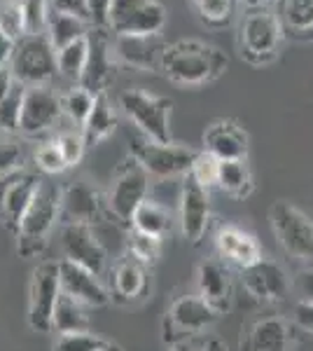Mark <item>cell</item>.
I'll return each instance as SVG.
<instances>
[{
    "mask_svg": "<svg viewBox=\"0 0 313 351\" xmlns=\"http://www.w3.org/2000/svg\"><path fill=\"white\" fill-rule=\"evenodd\" d=\"M197 8V14L203 24L208 26H222L231 19L236 0H192Z\"/></svg>",
    "mask_w": 313,
    "mask_h": 351,
    "instance_id": "obj_37",
    "label": "cell"
},
{
    "mask_svg": "<svg viewBox=\"0 0 313 351\" xmlns=\"http://www.w3.org/2000/svg\"><path fill=\"white\" fill-rule=\"evenodd\" d=\"M166 43L162 40V33L155 36H115L112 38V52L122 64L136 71H159L162 54Z\"/></svg>",
    "mask_w": 313,
    "mask_h": 351,
    "instance_id": "obj_21",
    "label": "cell"
},
{
    "mask_svg": "<svg viewBox=\"0 0 313 351\" xmlns=\"http://www.w3.org/2000/svg\"><path fill=\"white\" fill-rule=\"evenodd\" d=\"M281 26L283 33L309 36L313 33V0H281Z\"/></svg>",
    "mask_w": 313,
    "mask_h": 351,
    "instance_id": "obj_31",
    "label": "cell"
},
{
    "mask_svg": "<svg viewBox=\"0 0 313 351\" xmlns=\"http://www.w3.org/2000/svg\"><path fill=\"white\" fill-rule=\"evenodd\" d=\"M52 10L87 19V0H52Z\"/></svg>",
    "mask_w": 313,
    "mask_h": 351,
    "instance_id": "obj_46",
    "label": "cell"
},
{
    "mask_svg": "<svg viewBox=\"0 0 313 351\" xmlns=\"http://www.w3.org/2000/svg\"><path fill=\"white\" fill-rule=\"evenodd\" d=\"M210 225V197L195 178L185 176L180 188V232L190 243H201Z\"/></svg>",
    "mask_w": 313,
    "mask_h": 351,
    "instance_id": "obj_18",
    "label": "cell"
},
{
    "mask_svg": "<svg viewBox=\"0 0 313 351\" xmlns=\"http://www.w3.org/2000/svg\"><path fill=\"white\" fill-rule=\"evenodd\" d=\"M266 3H281V0H266Z\"/></svg>",
    "mask_w": 313,
    "mask_h": 351,
    "instance_id": "obj_54",
    "label": "cell"
},
{
    "mask_svg": "<svg viewBox=\"0 0 313 351\" xmlns=\"http://www.w3.org/2000/svg\"><path fill=\"white\" fill-rule=\"evenodd\" d=\"M168 351H199V347H195V344L187 339V342H180V344H171Z\"/></svg>",
    "mask_w": 313,
    "mask_h": 351,
    "instance_id": "obj_51",
    "label": "cell"
},
{
    "mask_svg": "<svg viewBox=\"0 0 313 351\" xmlns=\"http://www.w3.org/2000/svg\"><path fill=\"white\" fill-rule=\"evenodd\" d=\"M40 180L42 178L38 173L26 171V169L0 178V220L12 234H16V228L24 218L28 204L36 197Z\"/></svg>",
    "mask_w": 313,
    "mask_h": 351,
    "instance_id": "obj_14",
    "label": "cell"
},
{
    "mask_svg": "<svg viewBox=\"0 0 313 351\" xmlns=\"http://www.w3.org/2000/svg\"><path fill=\"white\" fill-rule=\"evenodd\" d=\"M199 351H229V347H227V342L218 335H210L201 342V347H199Z\"/></svg>",
    "mask_w": 313,
    "mask_h": 351,
    "instance_id": "obj_50",
    "label": "cell"
},
{
    "mask_svg": "<svg viewBox=\"0 0 313 351\" xmlns=\"http://www.w3.org/2000/svg\"><path fill=\"white\" fill-rule=\"evenodd\" d=\"M61 248H64L66 260L94 271L96 276L105 271L108 253L99 237L94 234V228H89V225H64L61 228Z\"/></svg>",
    "mask_w": 313,
    "mask_h": 351,
    "instance_id": "obj_16",
    "label": "cell"
},
{
    "mask_svg": "<svg viewBox=\"0 0 313 351\" xmlns=\"http://www.w3.org/2000/svg\"><path fill=\"white\" fill-rule=\"evenodd\" d=\"M197 288H199V298H201L218 316L227 314V311L231 309V304H234L231 274L220 258H208L199 263Z\"/></svg>",
    "mask_w": 313,
    "mask_h": 351,
    "instance_id": "obj_19",
    "label": "cell"
},
{
    "mask_svg": "<svg viewBox=\"0 0 313 351\" xmlns=\"http://www.w3.org/2000/svg\"><path fill=\"white\" fill-rule=\"evenodd\" d=\"M295 286H297V293L301 295L299 302H311L313 304V265H309L306 269L299 271Z\"/></svg>",
    "mask_w": 313,
    "mask_h": 351,
    "instance_id": "obj_45",
    "label": "cell"
},
{
    "mask_svg": "<svg viewBox=\"0 0 313 351\" xmlns=\"http://www.w3.org/2000/svg\"><path fill=\"white\" fill-rule=\"evenodd\" d=\"M59 286L66 295L75 298L84 307H105L110 302V293L99 276L66 258L59 260Z\"/></svg>",
    "mask_w": 313,
    "mask_h": 351,
    "instance_id": "obj_20",
    "label": "cell"
},
{
    "mask_svg": "<svg viewBox=\"0 0 313 351\" xmlns=\"http://www.w3.org/2000/svg\"><path fill=\"white\" fill-rule=\"evenodd\" d=\"M131 157L150 176L175 178V176L190 173L197 150L178 145L173 141L171 143H157V141L147 138L143 134H134V138H131Z\"/></svg>",
    "mask_w": 313,
    "mask_h": 351,
    "instance_id": "obj_7",
    "label": "cell"
},
{
    "mask_svg": "<svg viewBox=\"0 0 313 351\" xmlns=\"http://www.w3.org/2000/svg\"><path fill=\"white\" fill-rule=\"evenodd\" d=\"M54 143L59 145L61 155H64L66 167H75V164L82 160L84 148H87L82 134H75V132H61L59 136H56Z\"/></svg>",
    "mask_w": 313,
    "mask_h": 351,
    "instance_id": "obj_42",
    "label": "cell"
},
{
    "mask_svg": "<svg viewBox=\"0 0 313 351\" xmlns=\"http://www.w3.org/2000/svg\"><path fill=\"white\" fill-rule=\"evenodd\" d=\"M166 26V8L159 0H112L108 31L115 36H155Z\"/></svg>",
    "mask_w": 313,
    "mask_h": 351,
    "instance_id": "obj_9",
    "label": "cell"
},
{
    "mask_svg": "<svg viewBox=\"0 0 313 351\" xmlns=\"http://www.w3.org/2000/svg\"><path fill=\"white\" fill-rule=\"evenodd\" d=\"M14 84H16V80H14L12 71H10V68H3V71H0V101L12 92Z\"/></svg>",
    "mask_w": 313,
    "mask_h": 351,
    "instance_id": "obj_49",
    "label": "cell"
},
{
    "mask_svg": "<svg viewBox=\"0 0 313 351\" xmlns=\"http://www.w3.org/2000/svg\"><path fill=\"white\" fill-rule=\"evenodd\" d=\"M215 246L222 260L236 265L238 269L253 265L255 260L262 258V248L258 239L253 234H248L246 230L234 228V225H227V228L218 230L215 234Z\"/></svg>",
    "mask_w": 313,
    "mask_h": 351,
    "instance_id": "obj_25",
    "label": "cell"
},
{
    "mask_svg": "<svg viewBox=\"0 0 313 351\" xmlns=\"http://www.w3.org/2000/svg\"><path fill=\"white\" fill-rule=\"evenodd\" d=\"M87 19L75 14H66V12H49V21H47V38L52 43V47L59 52V49L68 47L71 43L82 40L87 38Z\"/></svg>",
    "mask_w": 313,
    "mask_h": 351,
    "instance_id": "obj_29",
    "label": "cell"
},
{
    "mask_svg": "<svg viewBox=\"0 0 313 351\" xmlns=\"http://www.w3.org/2000/svg\"><path fill=\"white\" fill-rule=\"evenodd\" d=\"M61 220V188L52 180H40L36 197L28 204L24 218L16 228V253L24 260L45 253L56 223Z\"/></svg>",
    "mask_w": 313,
    "mask_h": 351,
    "instance_id": "obj_2",
    "label": "cell"
},
{
    "mask_svg": "<svg viewBox=\"0 0 313 351\" xmlns=\"http://www.w3.org/2000/svg\"><path fill=\"white\" fill-rule=\"evenodd\" d=\"M119 108L136 124L138 134L157 141V143H171L168 120L171 108H173L171 99L143 92V89H124L119 94Z\"/></svg>",
    "mask_w": 313,
    "mask_h": 351,
    "instance_id": "obj_4",
    "label": "cell"
},
{
    "mask_svg": "<svg viewBox=\"0 0 313 351\" xmlns=\"http://www.w3.org/2000/svg\"><path fill=\"white\" fill-rule=\"evenodd\" d=\"M238 3L246 5V8H250V10H260V8H264L266 0H238Z\"/></svg>",
    "mask_w": 313,
    "mask_h": 351,
    "instance_id": "obj_52",
    "label": "cell"
},
{
    "mask_svg": "<svg viewBox=\"0 0 313 351\" xmlns=\"http://www.w3.org/2000/svg\"><path fill=\"white\" fill-rule=\"evenodd\" d=\"M14 43L10 36L0 33V71L3 68H10V61H12V52H14Z\"/></svg>",
    "mask_w": 313,
    "mask_h": 351,
    "instance_id": "obj_48",
    "label": "cell"
},
{
    "mask_svg": "<svg viewBox=\"0 0 313 351\" xmlns=\"http://www.w3.org/2000/svg\"><path fill=\"white\" fill-rule=\"evenodd\" d=\"M295 326L283 316L255 321L241 337V351H292Z\"/></svg>",
    "mask_w": 313,
    "mask_h": 351,
    "instance_id": "obj_22",
    "label": "cell"
},
{
    "mask_svg": "<svg viewBox=\"0 0 313 351\" xmlns=\"http://www.w3.org/2000/svg\"><path fill=\"white\" fill-rule=\"evenodd\" d=\"M218 167H220V160H215L213 155H208L206 150L197 152L195 162H192V169H190V178H195L201 188H215V183H218Z\"/></svg>",
    "mask_w": 313,
    "mask_h": 351,
    "instance_id": "obj_39",
    "label": "cell"
},
{
    "mask_svg": "<svg viewBox=\"0 0 313 351\" xmlns=\"http://www.w3.org/2000/svg\"><path fill=\"white\" fill-rule=\"evenodd\" d=\"M112 216L108 208V199L101 195L94 185L77 180L68 188L61 190V223L68 225H89L94 228L96 223Z\"/></svg>",
    "mask_w": 313,
    "mask_h": 351,
    "instance_id": "obj_12",
    "label": "cell"
},
{
    "mask_svg": "<svg viewBox=\"0 0 313 351\" xmlns=\"http://www.w3.org/2000/svg\"><path fill=\"white\" fill-rule=\"evenodd\" d=\"M87 52H89L87 38L75 40L68 45V47L59 49V52H56V71H59V75H64L66 80L79 82L84 64H87Z\"/></svg>",
    "mask_w": 313,
    "mask_h": 351,
    "instance_id": "obj_32",
    "label": "cell"
},
{
    "mask_svg": "<svg viewBox=\"0 0 313 351\" xmlns=\"http://www.w3.org/2000/svg\"><path fill=\"white\" fill-rule=\"evenodd\" d=\"M87 64H84L82 77H79V87L87 89L89 94H105V87L110 84L115 75V61H112V38L108 28H96L87 33Z\"/></svg>",
    "mask_w": 313,
    "mask_h": 351,
    "instance_id": "obj_15",
    "label": "cell"
},
{
    "mask_svg": "<svg viewBox=\"0 0 313 351\" xmlns=\"http://www.w3.org/2000/svg\"><path fill=\"white\" fill-rule=\"evenodd\" d=\"M61 293L59 286V263L56 260H42L36 265L28 284V311L26 321L33 332L52 330V314L56 298Z\"/></svg>",
    "mask_w": 313,
    "mask_h": 351,
    "instance_id": "obj_10",
    "label": "cell"
},
{
    "mask_svg": "<svg viewBox=\"0 0 313 351\" xmlns=\"http://www.w3.org/2000/svg\"><path fill=\"white\" fill-rule=\"evenodd\" d=\"M92 106H94V94H89L87 89H82L79 84H75V87L68 89V92L61 96V110H64V115H68L73 122L79 124V127H82L84 120L89 117Z\"/></svg>",
    "mask_w": 313,
    "mask_h": 351,
    "instance_id": "obj_34",
    "label": "cell"
},
{
    "mask_svg": "<svg viewBox=\"0 0 313 351\" xmlns=\"http://www.w3.org/2000/svg\"><path fill=\"white\" fill-rule=\"evenodd\" d=\"M147 267L140 265L136 258L124 256L119 258L112 267V293L110 300H115L117 304H131L138 302L140 298L147 293Z\"/></svg>",
    "mask_w": 313,
    "mask_h": 351,
    "instance_id": "obj_24",
    "label": "cell"
},
{
    "mask_svg": "<svg viewBox=\"0 0 313 351\" xmlns=\"http://www.w3.org/2000/svg\"><path fill=\"white\" fill-rule=\"evenodd\" d=\"M218 314L199 295H180L168 304L162 321V339L166 347L192 339L199 332L208 330Z\"/></svg>",
    "mask_w": 313,
    "mask_h": 351,
    "instance_id": "obj_8",
    "label": "cell"
},
{
    "mask_svg": "<svg viewBox=\"0 0 313 351\" xmlns=\"http://www.w3.org/2000/svg\"><path fill=\"white\" fill-rule=\"evenodd\" d=\"M0 33L19 40L24 36V12H21V0H5L0 5Z\"/></svg>",
    "mask_w": 313,
    "mask_h": 351,
    "instance_id": "obj_38",
    "label": "cell"
},
{
    "mask_svg": "<svg viewBox=\"0 0 313 351\" xmlns=\"http://www.w3.org/2000/svg\"><path fill=\"white\" fill-rule=\"evenodd\" d=\"M117 127V117L110 108V101L105 94H96L94 96V106L89 117L82 124V138L87 145H96L101 141H105L108 136L115 132Z\"/></svg>",
    "mask_w": 313,
    "mask_h": 351,
    "instance_id": "obj_28",
    "label": "cell"
},
{
    "mask_svg": "<svg viewBox=\"0 0 313 351\" xmlns=\"http://www.w3.org/2000/svg\"><path fill=\"white\" fill-rule=\"evenodd\" d=\"M147 190H150V173L129 155L117 164L110 178V188L105 195L108 208L122 225H131L134 211L140 206V202L147 199Z\"/></svg>",
    "mask_w": 313,
    "mask_h": 351,
    "instance_id": "obj_6",
    "label": "cell"
},
{
    "mask_svg": "<svg viewBox=\"0 0 313 351\" xmlns=\"http://www.w3.org/2000/svg\"><path fill=\"white\" fill-rule=\"evenodd\" d=\"M215 188H220L225 195L234 197V199H248L255 192V180H253V173H250V167L246 164V160L220 162Z\"/></svg>",
    "mask_w": 313,
    "mask_h": 351,
    "instance_id": "obj_26",
    "label": "cell"
},
{
    "mask_svg": "<svg viewBox=\"0 0 313 351\" xmlns=\"http://www.w3.org/2000/svg\"><path fill=\"white\" fill-rule=\"evenodd\" d=\"M10 71L21 87H47V82H52L59 73L56 71V49L49 43L47 33L21 36L14 43Z\"/></svg>",
    "mask_w": 313,
    "mask_h": 351,
    "instance_id": "obj_3",
    "label": "cell"
},
{
    "mask_svg": "<svg viewBox=\"0 0 313 351\" xmlns=\"http://www.w3.org/2000/svg\"><path fill=\"white\" fill-rule=\"evenodd\" d=\"M295 324H297L301 330L313 335V304L311 302H297V307H295Z\"/></svg>",
    "mask_w": 313,
    "mask_h": 351,
    "instance_id": "obj_47",
    "label": "cell"
},
{
    "mask_svg": "<svg viewBox=\"0 0 313 351\" xmlns=\"http://www.w3.org/2000/svg\"><path fill=\"white\" fill-rule=\"evenodd\" d=\"M129 228L143 232V234L157 237V239H164V234L171 230V216L166 208L159 206L157 202L145 199V202H140V206L134 211Z\"/></svg>",
    "mask_w": 313,
    "mask_h": 351,
    "instance_id": "obj_30",
    "label": "cell"
},
{
    "mask_svg": "<svg viewBox=\"0 0 313 351\" xmlns=\"http://www.w3.org/2000/svg\"><path fill=\"white\" fill-rule=\"evenodd\" d=\"M24 92L19 82L12 87V92L0 101V132L19 134V120H21V104H24Z\"/></svg>",
    "mask_w": 313,
    "mask_h": 351,
    "instance_id": "obj_35",
    "label": "cell"
},
{
    "mask_svg": "<svg viewBox=\"0 0 313 351\" xmlns=\"http://www.w3.org/2000/svg\"><path fill=\"white\" fill-rule=\"evenodd\" d=\"M108 339L94 335L92 330L87 332H68V335H59L54 344V351H99L105 347Z\"/></svg>",
    "mask_w": 313,
    "mask_h": 351,
    "instance_id": "obj_40",
    "label": "cell"
},
{
    "mask_svg": "<svg viewBox=\"0 0 313 351\" xmlns=\"http://www.w3.org/2000/svg\"><path fill=\"white\" fill-rule=\"evenodd\" d=\"M36 164L38 169L42 173H61L66 171V162H64V155H61L59 145L54 143V141H49V143H42L40 148L36 150Z\"/></svg>",
    "mask_w": 313,
    "mask_h": 351,
    "instance_id": "obj_41",
    "label": "cell"
},
{
    "mask_svg": "<svg viewBox=\"0 0 313 351\" xmlns=\"http://www.w3.org/2000/svg\"><path fill=\"white\" fill-rule=\"evenodd\" d=\"M241 281L246 293L262 304L286 302L290 295V279L286 269L271 258H260L241 269Z\"/></svg>",
    "mask_w": 313,
    "mask_h": 351,
    "instance_id": "obj_13",
    "label": "cell"
},
{
    "mask_svg": "<svg viewBox=\"0 0 313 351\" xmlns=\"http://www.w3.org/2000/svg\"><path fill=\"white\" fill-rule=\"evenodd\" d=\"M52 330L59 335H68V332H87L89 330V316L87 307L77 302L75 298L66 295L64 291L59 293L52 314Z\"/></svg>",
    "mask_w": 313,
    "mask_h": 351,
    "instance_id": "obj_27",
    "label": "cell"
},
{
    "mask_svg": "<svg viewBox=\"0 0 313 351\" xmlns=\"http://www.w3.org/2000/svg\"><path fill=\"white\" fill-rule=\"evenodd\" d=\"M61 96L49 87H26L21 104L19 132L24 136H40L61 120Z\"/></svg>",
    "mask_w": 313,
    "mask_h": 351,
    "instance_id": "obj_17",
    "label": "cell"
},
{
    "mask_svg": "<svg viewBox=\"0 0 313 351\" xmlns=\"http://www.w3.org/2000/svg\"><path fill=\"white\" fill-rule=\"evenodd\" d=\"M269 223L278 246L290 258L313 263V220L301 213L295 204L278 199L269 208Z\"/></svg>",
    "mask_w": 313,
    "mask_h": 351,
    "instance_id": "obj_5",
    "label": "cell"
},
{
    "mask_svg": "<svg viewBox=\"0 0 313 351\" xmlns=\"http://www.w3.org/2000/svg\"><path fill=\"white\" fill-rule=\"evenodd\" d=\"M21 12H24V31L26 33H31V36H36V33H47L52 0H21Z\"/></svg>",
    "mask_w": 313,
    "mask_h": 351,
    "instance_id": "obj_36",
    "label": "cell"
},
{
    "mask_svg": "<svg viewBox=\"0 0 313 351\" xmlns=\"http://www.w3.org/2000/svg\"><path fill=\"white\" fill-rule=\"evenodd\" d=\"M229 68V56L201 40H178L164 47L159 71L180 87H203L220 80Z\"/></svg>",
    "mask_w": 313,
    "mask_h": 351,
    "instance_id": "obj_1",
    "label": "cell"
},
{
    "mask_svg": "<svg viewBox=\"0 0 313 351\" xmlns=\"http://www.w3.org/2000/svg\"><path fill=\"white\" fill-rule=\"evenodd\" d=\"M203 150L215 160H246L248 134L236 120H215L203 132Z\"/></svg>",
    "mask_w": 313,
    "mask_h": 351,
    "instance_id": "obj_23",
    "label": "cell"
},
{
    "mask_svg": "<svg viewBox=\"0 0 313 351\" xmlns=\"http://www.w3.org/2000/svg\"><path fill=\"white\" fill-rule=\"evenodd\" d=\"M283 40L281 19L266 8L253 10L241 24V54L250 64H269L276 59Z\"/></svg>",
    "mask_w": 313,
    "mask_h": 351,
    "instance_id": "obj_11",
    "label": "cell"
},
{
    "mask_svg": "<svg viewBox=\"0 0 313 351\" xmlns=\"http://www.w3.org/2000/svg\"><path fill=\"white\" fill-rule=\"evenodd\" d=\"M24 169V150L16 143H0V178Z\"/></svg>",
    "mask_w": 313,
    "mask_h": 351,
    "instance_id": "obj_43",
    "label": "cell"
},
{
    "mask_svg": "<svg viewBox=\"0 0 313 351\" xmlns=\"http://www.w3.org/2000/svg\"><path fill=\"white\" fill-rule=\"evenodd\" d=\"M127 246H129V256L136 258L140 265H145V267L155 265L159 260V256H162V239L150 237V234H143V232H138V230L129 232Z\"/></svg>",
    "mask_w": 313,
    "mask_h": 351,
    "instance_id": "obj_33",
    "label": "cell"
},
{
    "mask_svg": "<svg viewBox=\"0 0 313 351\" xmlns=\"http://www.w3.org/2000/svg\"><path fill=\"white\" fill-rule=\"evenodd\" d=\"M112 0H87V21L96 28H108V14H110Z\"/></svg>",
    "mask_w": 313,
    "mask_h": 351,
    "instance_id": "obj_44",
    "label": "cell"
},
{
    "mask_svg": "<svg viewBox=\"0 0 313 351\" xmlns=\"http://www.w3.org/2000/svg\"><path fill=\"white\" fill-rule=\"evenodd\" d=\"M99 351H124V349L119 347V344H115V342H108L105 347H101Z\"/></svg>",
    "mask_w": 313,
    "mask_h": 351,
    "instance_id": "obj_53",
    "label": "cell"
}]
</instances>
